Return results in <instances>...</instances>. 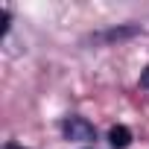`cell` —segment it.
I'll return each instance as SVG.
<instances>
[{
	"instance_id": "2",
	"label": "cell",
	"mask_w": 149,
	"mask_h": 149,
	"mask_svg": "<svg viewBox=\"0 0 149 149\" xmlns=\"http://www.w3.org/2000/svg\"><path fill=\"white\" fill-rule=\"evenodd\" d=\"M134 35H140V26H134V24H126V26H111V29L94 32V35H91V41H100V44H114V41L134 38Z\"/></svg>"
},
{
	"instance_id": "1",
	"label": "cell",
	"mask_w": 149,
	"mask_h": 149,
	"mask_svg": "<svg viewBox=\"0 0 149 149\" xmlns=\"http://www.w3.org/2000/svg\"><path fill=\"white\" fill-rule=\"evenodd\" d=\"M61 134L67 140H76V143H94L97 140V129L91 120L79 117V114H70L61 120Z\"/></svg>"
},
{
	"instance_id": "5",
	"label": "cell",
	"mask_w": 149,
	"mask_h": 149,
	"mask_svg": "<svg viewBox=\"0 0 149 149\" xmlns=\"http://www.w3.org/2000/svg\"><path fill=\"white\" fill-rule=\"evenodd\" d=\"M3 149H26V146H18V143H6Z\"/></svg>"
},
{
	"instance_id": "4",
	"label": "cell",
	"mask_w": 149,
	"mask_h": 149,
	"mask_svg": "<svg viewBox=\"0 0 149 149\" xmlns=\"http://www.w3.org/2000/svg\"><path fill=\"white\" fill-rule=\"evenodd\" d=\"M140 88H146V91H149V67L140 73Z\"/></svg>"
},
{
	"instance_id": "3",
	"label": "cell",
	"mask_w": 149,
	"mask_h": 149,
	"mask_svg": "<svg viewBox=\"0 0 149 149\" xmlns=\"http://www.w3.org/2000/svg\"><path fill=\"white\" fill-rule=\"evenodd\" d=\"M108 143H111V149H129V143H132V129L123 126V123L111 126V132H108Z\"/></svg>"
}]
</instances>
